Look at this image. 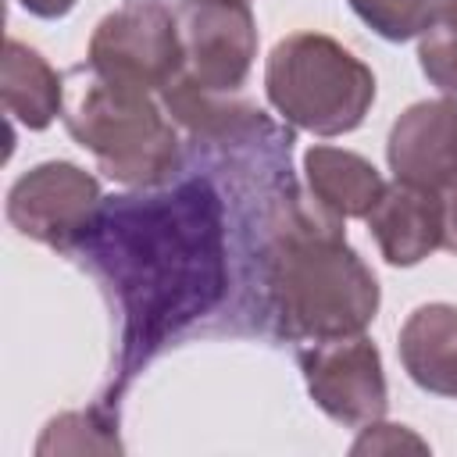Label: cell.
Here are the masks:
<instances>
[{
  "mask_svg": "<svg viewBox=\"0 0 457 457\" xmlns=\"http://www.w3.org/2000/svg\"><path fill=\"white\" fill-rule=\"evenodd\" d=\"M82 243L104 268L125 311V346L143 353L204 314L225 286L218 196L186 182L154 196L100 204Z\"/></svg>",
  "mask_w": 457,
  "mask_h": 457,
  "instance_id": "1",
  "label": "cell"
},
{
  "mask_svg": "<svg viewBox=\"0 0 457 457\" xmlns=\"http://www.w3.org/2000/svg\"><path fill=\"white\" fill-rule=\"evenodd\" d=\"M264 293L278 332L303 343L357 336L382 303L378 278L346 243L343 218L300 193L268 218Z\"/></svg>",
  "mask_w": 457,
  "mask_h": 457,
  "instance_id": "2",
  "label": "cell"
},
{
  "mask_svg": "<svg viewBox=\"0 0 457 457\" xmlns=\"http://www.w3.org/2000/svg\"><path fill=\"white\" fill-rule=\"evenodd\" d=\"M61 121L118 186L157 189L182 171V143L164 104L89 64L68 71Z\"/></svg>",
  "mask_w": 457,
  "mask_h": 457,
  "instance_id": "3",
  "label": "cell"
},
{
  "mask_svg": "<svg viewBox=\"0 0 457 457\" xmlns=\"http://www.w3.org/2000/svg\"><path fill=\"white\" fill-rule=\"evenodd\" d=\"M268 104L311 136L353 132L375 104L371 68L325 32H289L264 61Z\"/></svg>",
  "mask_w": 457,
  "mask_h": 457,
  "instance_id": "4",
  "label": "cell"
},
{
  "mask_svg": "<svg viewBox=\"0 0 457 457\" xmlns=\"http://www.w3.org/2000/svg\"><path fill=\"white\" fill-rule=\"evenodd\" d=\"M86 64L104 79L161 93L182 71L175 0H129L96 21Z\"/></svg>",
  "mask_w": 457,
  "mask_h": 457,
  "instance_id": "5",
  "label": "cell"
},
{
  "mask_svg": "<svg viewBox=\"0 0 457 457\" xmlns=\"http://www.w3.org/2000/svg\"><path fill=\"white\" fill-rule=\"evenodd\" d=\"M182 75L211 93H236L257 57L250 0H175Z\"/></svg>",
  "mask_w": 457,
  "mask_h": 457,
  "instance_id": "6",
  "label": "cell"
},
{
  "mask_svg": "<svg viewBox=\"0 0 457 457\" xmlns=\"http://www.w3.org/2000/svg\"><path fill=\"white\" fill-rule=\"evenodd\" d=\"M100 204L96 175L71 161H43L7 189V221L36 243L71 250L86 239Z\"/></svg>",
  "mask_w": 457,
  "mask_h": 457,
  "instance_id": "7",
  "label": "cell"
},
{
  "mask_svg": "<svg viewBox=\"0 0 457 457\" xmlns=\"http://www.w3.org/2000/svg\"><path fill=\"white\" fill-rule=\"evenodd\" d=\"M300 371L311 400L332 421L346 428H364L386 418L389 386L382 371V353L364 332L321 339L300 350Z\"/></svg>",
  "mask_w": 457,
  "mask_h": 457,
  "instance_id": "8",
  "label": "cell"
},
{
  "mask_svg": "<svg viewBox=\"0 0 457 457\" xmlns=\"http://www.w3.org/2000/svg\"><path fill=\"white\" fill-rule=\"evenodd\" d=\"M386 161L396 182L439 189L457 171V100H418L389 129Z\"/></svg>",
  "mask_w": 457,
  "mask_h": 457,
  "instance_id": "9",
  "label": "cell"
},
{
  "mask_svg": "<svg viewBox=\"0 0 457 457\" xmlns=\"http://www.w3.org/2000/svg\"><path fill=\"white\" fill-rule=\"evenodd\" d=\"M368 232L375 236L382 257L393 268L421 264L428 253L443 246L439 196L436 189H418L407 182L386 186L378 204L368 211Z\"/></svg>",
  "mask_w": 457,
  "mask_h": 457,
  "instance_id": "10",
  "label": "cell"
},
{
  "mask_svg": "<svg viewBox=\"0 0 457 457\" xmlns=\"http://www.w3.org/2000/svg\"><path fill=\"white\" fill-rule=\"evenodd\" d=\"M400 361L414 386L457 400V307L421 303L400 328Z\"/></svg>",
  "mask_w": 457,
  "mask_h": 457,
  "instance_id": "11",
  "label": "cell"
},
{
  "mask_svg": "<svg viewBox=\"0 0 457 457\" xmlns=\"http://www.w3.org/2000/svg\"><path fill=\"white\" fill-rule=\"evenodd\" d=\"M303 179L311 196L343 221L368 218V211L386 193V179L368 157L328 143H314L303 154Z\"/></svg>",
  "mask_w": 457,
  "mask_h": 457,
  "instance_id": "12",
  "label": "cell"
},
{
  "mask_svg": "<svg viewBox=\"0 0 457 457\" xmlns=\"http://www.w3.org/2000/svg\"><path fill=\"white\" fill-rule=\"evenodd\" d=\"M0 100L18 125H25L29 132H43L54 118H61L64 79L39 50L21 39H7L0 61Z\"/></svg>",
  "mask_w": 457,
  "mask_h": 457,
  "instance_id": "13",
  "label": "cell"
},
{
  "mask_svg": "<svg viewBox=\"0 0 457 457\" xmlns=\"http://www.w3.org/2000/svg\"><path fill=\"white\" fill-rule=\"evenodd\" d=\"M418 64L443 96L457 100V4H439L418 32Z\"/></svg>",
  "mask_w": 457,
  "mask_h": 457,
  "instance_id": "14",
  "label": "cell"
},
{
  "mask_svg": "<svg viewBox=\"0 0 457 457\" xmlns=\"http://www.w3.org/2000/svg\"><path fill=\"white\" fill-rule=\"evenodd\" d=\"M443 0H350L353 14L389 43L414 39Z\"/></svg>",
  "mask_w": 457,
  "mask_h": 457,
  "instance_id": "15",
  "label": "cell"
},
{
  "mask_svg": "<svg viewBox=\"0 0 457 457\" xmlns=\"http://www.w3.org/2000/svg\"><path fill=\"white\" fill-rule=\"evenodd\" d=\"M396 450H428L425 439H418L407 425H389V421H371L361 428V436L353 439L350 453H396Z\"/></svg>",
  "mask_w": 457,
  "mask_h": 457,
  "instance_id": "16",
  "label": "cell"
},
{
  "mask_svg": "<svg viewBox=\"0 0 457 457\" xmlns=\"http://www.w3.org/2000/svg\"><path fill=\"white\" fill-rule=\"evenodd\" d=\"M439 196V221H443V250L457 253V171L436 189Z\"/></svg>",
  "mask_w": 457,
  "mask_h": 457,
  "instance_id": "17",
  "label": "cell"
},
{
  "mask_svg": "<svg viewBox=\"0 0 457 457\" xmlns=\"http://www.w3.org/2000/svg\"><path fill=\"white\" fill-rule=\"evenodd\" d=\"M18 4L36 18H64L75 7V0H18Z\"/></svg>",
  "mask_w": 457,
  "mask_h": 457,
  "instance_id": "18",
  "label": "cell"
},
{
  "mask_svg": "<svg viewBox=\"0 0 457 457\" xmlns=\"http://www.w3.org/2000/svg\"><path fill=\"white\" fill-rule=\"evenodd\" d=\"M443 4H457V0H443Z\"/></svg>",
  "mask_w": 457,
  "mask_h": 457,
  "instance_id": "19",
  "label": "cell"
}]
</instances>
